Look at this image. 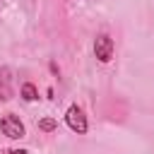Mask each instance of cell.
<instances>
[{"instance_id": "obj_6", "label": "cell", "mask_w": 154, "mask_h": 154, "mask_svg": "<svg viewBox=\"0 0 154 154\" xmlns=\"http://www.w3.org/2000/svg\"><path fill=\"white\" fill-rule=\"evenodd\" d=\"M10 96V89H7V82L5 79H0V101H5Z\"/></svg>"}, {"instance_id": "obj_5", "label": "cell", "mask_w": 154, "mask_h": 154, "mask_svg": "<svg viewBox=\"0 0 154 154\" xmlns=\"http://www.w3.org/2000/svg\"><path fill=\"white\" fill-rule=\"evenodd\" d=\"M38 128H41V130H46V132H51V130L55 128V120H53V118H43V120L38 123Z\"/></svg>"}, {"instance_id": "obj_2", "label": "cell", "mask_w": 154, "mask_h": 154, "mask_svg": "<svg viewBox=\"0 0 154 154\" xmlns=\"http://www.w3.org/2000/svg\"><path fill=\"white\" fill-rule=\"evenodd\" d=\"M65 123L70 125V130H75L77 135H84L87 132V116H84V111L79 108V106H70L67 108V113H65Z\"/></svg>"}, {"instance_id": "obj_7", "label": "cell", "mask_w": 154, "mask_h": 154, "mask_svg": "<svg viewBox=\"0 0 154 154\" xmlns=\"http://www.w3.org/2000/svg\"><path fill=\"white\" fill-rule=\"evenodd\" d=\"M2 154H26L24 149H7V152H2Z\"/></svg>"}, {"instance_id": "obj_1", "label": "cell", "mask_w": 154, "mask_h": 154, "mask_svg": "<svg viewBox=\"0 0 154 154\" xmlns=\"http://www.w3.org/2000/svg\"><path fill=\"white\" fill-rule=\"evenodd\" d=\"M0 132H2L5 137H10V140H22V137H24V125H22V120H19L14 113H7V116L0 120Z\"/></svg>"}, {"instance_id": "obj_4", "label": "cell", "mask_w": 154, "mask_h": 154, "mask_svg": "<svg viewBox=\"0 0 154 154\" xmlns=\"http://www.w3.org/2000/svg\"><path fill=\"white\" fill-rule=\"evenodd\" d=\"M22 96H24V101H36L38 99V91H36L34 84H24L22 87Z\"/></svg>"}, {"instance_id": "obj_3", "label": "cell", "mask_w": 154, "mask_h": 154, "mask_svg": "<svg viewBox=\"0 0 154 154\" xmlns=\"http://www.w3.org/2000/svg\"><path fill=\"white\" fill-rule=\"evenodd\" d=\"M94 55L101 63H111V58H113V38L108 34H99L96 36V41H94Z\"/></svg>"}]
</instances>
